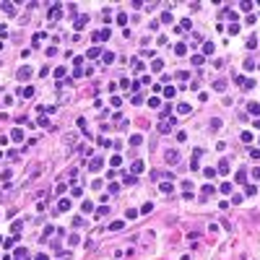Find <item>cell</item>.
Wrapping results in <instances>:
<instances>
[{"label":"cell","mask_w":260,"mask_h":260,"mask_svg":"<svg viewBox=\"0 0 260 260\" xmlns=\"http://www.w3.org/2000/svg\"><path fill=\"white\" fill-rule=\"evenodd\" d=\"M226 34H239V24H232V26H229V31Z\"/></svg>","instance_id":"32"},{"label":"cell","mask_w":260,"mask_h":260,"mask_svg":"<svg viewBox=\"0 0 260 260\" xmlns=\"http://www.w3.org/2000/svg\"><path fill=\"white\" fill-rule=\"evenodd\" d=\"M213 42H206V44H203V55H213Z\"/></svg>","instance_id":"13"},{"label":"cell","mask_w":260,"mask_h":260,"mask_svg":"<svg viewBox=\"0 0 260 260\" xmlns=\"http://www.w3.org/2000/svg\"><path fill=\"white\" fill-rule=\"evenodd\" d=\"M161 65H164L161 60H154V63H151V70H161Z\"/></svg>","instance_id":"33"},{"label":"cell","mask_w":260,"mask_h":260,"mask_svg":"<svg viewBox=\"0 0 260 260\" xmlns=\"http://www.w3.org/2000/svg\"><path fill=\"white\" fill-rule=\"evenodd\" d=\"M89 21V16H78V21H76V29H83V24Z\"/></svg>","instance_id":"21"},{"label":"cell","mask_w":260,"mask_h":260,"mask_svg":"<svg viewBox=\"0 0 260 260\" xmlns=\"http://www.w3.org/2000/svg\"><path fill=\"white\" fill-rule=\"evenodd\" d=\"M138 172H143V161H141V159H135L133 167H130V174H138Z\"/></svg>","instance_id":"5"},{"label":"cell","mask_w":260,"mask_h":260,"mask_svg":"<svg viewBox=\"0 0 260 260\" xmlns=\"http://www.w3.org/2000/svg\"><path fill=\"white\" fill-rule=\"evenodd\" d=\"M252 177H255V179H260V169H252Z\"/></svg>","instance_id":"45"},{"label":"cell","mask_w":260,"mask_h":260,"mask_svg":"<svg viewBox=\"0 0 260 260\" xmlns=\"http://www.w3.org/2000/svg\"><path fill=\"white\" fill-rule=\"evenodd\" d=\"M11 138L16 141V143H21V141H24V133H21V128H16V130H13V133H11Z\"/></svg>","instance_id":"10"},{"label":"cell","mask_w":260,"mask_h":260,"mask_svg":"<svg viewBox=\"0 0 260 260\" xmlns=\"http://www.w3.org/2000/svg\"><path fill=\"white\" fill-rule=\"evenodd\" d=\"M57 208H60V211H68V208H70V200H65V198H63L60 203H57Z\"/></svg>","instance_id":"19"},{"label":"cell","mask_w":260,"mask_h":260,"mask_svg":"<svg viewBox=\"0 0 260 260\" xmlns=\"http://www.w3.org/2000/svg\"><path fill=\"white\" fill-rule=\"evenodd\" d=\"M174 55H177V57L187 55V47H185V44H177V47H174Z\"/></svg>","instance_id":"14"},{"label":"cell","mask_w":260,"mask_h":260,"mask_svg":"<svg viewBox=\"0 0 260 260\" xmlns=\"http://www.w3.org/2000/svg\"><path fill=\"white\" fill-rule=\"evenodd\" d=\"M159 104H161V102H159V99H156V96H154V99H148V107H154V109H156V107H159Z\"/></svg>","instance_id":"43"},{"label":"cell","mask_w":260,"mask_h":260,"mask_svg":"<svg viewBox=\"0 0 260 260\" xmlns=\"http://www.w3.org/2000/svg\"><path fill=\"white\" fill-rule=\"evenodd\" d=\"M3 11L8 13V16H16V8H13V3H3Z\"/></svg>","instance_id":"12"},{"label":"cell","mask_w":260,"mask_h":260,"mask_svg":"<svg viewBox=\"0 0 260 260\" xmlns=\"http://www.w3.org/2000/svg\"><path fill=\"white\" fill-rule=\"evenodd\" d=\"M244 193H247V195H255L258 193V185H247V190H244Z\"/></svg>","instance_id":"37"},{"label":"cell","mask_w":260,"mask_h":260,"mask_svg":"<svg viewBox=\"0 0 260 260\" xmlns=\"http://www.w3.org/2000/svg\"><path fill=\"white\" fill-rule=\"evenodd\" d=\"M102 167H104V159H102V156H94L91 161H89V169H91V172H96V169H102Z\"/></svg>","instance_id":"3"},{"label":"cell","mask_w":260,"mask_h":260,"mask_svg":"<svg viewBox=\"0 0 260 260\" xmlns=\"http://www.w3.org/2000/svg\"><path fill=\"white\" fill-rule=\"evenodd\" d=\"M31 73H34V70L31 68H29V65H24V68H18V81H29V78H31Z\"/></svg>","instance_id":"2"},{"label":"cell","mask_w":260,"mask_h":260,"mask_svg":"<svg viewBox=\"0 0 260 260\" xmlns=\"http://www.w3.org/2000/svg\"><path fill=\"white\" fill-rule=\"evenodd\" d=\"M213 193H216L213 185H206V187H203V195H213Z\"/></svg>","instance_id":"28"},{"label":"cell","mask_w":260,"mask_h":260,"mask_svg":"<svg viewBox=\"0 0 260 260\" xmlns=\"http://www.w3.org/2000/svg\"><path fill=\"white\" fill-rule=\"evenodd\" d=\"M44 37H47V34H44V31H39V34H37V37H34V47H39V44H42V42H44Z\"/></svg>","instance_id":"15"},{"label":"cell","mask_w":260,"mask_h":260,"mask_svg":"<svg viewBox=\"0 0 260 260\" xmlns=\"http://www.w3.org/2000/svg\"><path fill=\"white\" fill-rule=\"evenodd\" d=\"M151 211H154V206H151V203H143V208H141V213H151Z\"/></svg>","instance_id":"34"},{"label":"cell","mask_w":260,"mask_h":260,"mask_svg":"<svg viewBox=\"0 0 260 260\" xmlns=\"http://www.w3.org/2000/svg\"><path fill=\"white\" fill-rule=\"evenodd\" d=\"M179 161V154L177 151H167V164H177Z\"/></svg>","instance_id":"7"},{"label":"cell","mask_w":260,"mask_h":260,"mask_svg":"<svg viewBox=\"0 0 260 260\" xmlns=\"http://www.w3.org/2000/svg\"><path fill=\"white\" fill-rule=\"evenodd\" d=\"M193 65H203V55H195L193 57Z\"/></svg>","instance_id":"39"},{"label":"cell","mask_w":260,"mask_h":260,"mask_svg":"<svg viewBox=\"0 0 260 260\" xmlns=\"http://www.w3.org/2000/svg\"><path fill=\"white\" fill-rule=\"evenodd\" d=\"M99 52H102V49H99V47H91L89 52H86V57H91V60H94V57H99Z\"/></svg>","instance_id":"17"},{"label":"cell","mask_w":260,"mask_h":260,"mask_svg":"<svg viewBox=\"0 0 260 260\" xmlns=\"http://www.w3.org/2000/svg\"><path fill=\"white\" fill-rule=\"evenodd\" d=\"M250 156L252 159H260V148H250Z\"/></svg>","instance_id":"44"},{"label":"cell","mask_w":260,"mask_h":260,"mask_svg":"<svg viewBox=\"0 0 260 260\" xmlns=\"http://www.w3.org/2000/svg\"><path fill=\"white\" fill-rule=\"evenodd\" d=\"M219 172H221V174H226V172H229V161H221L219 164Z\"/></svg>","instance_id":"26"},{"label":"cell","mask_w":260,"mask_h":260,"mask_svg":"<svg viewBox=\"0 0 260 260\" xmlns=\"http://www.w3.org/2000/svg\"><path fill=\"white\" fill-rule=\"evenodd\" d=\"M122 182H125V185H135V174H125V177H122Z\"/></svg>","instance_id":"20"},{"label":"cell","mask_w":260,"mask_h":260,"mask_svg":"<svg viewBox=\"0 0 260 260\" xmlns=\"http://www.w3.org/2000/svg\"><path fill=\"white\" fill-rule=\"evenodd\" d=\"M221 193H226V195H232V182H224V185H221Z\"/></svg>","instance_id":"23"},{"label":"cell","mask_w":260,"mask_h":260,"mask_svg":"<svg viewBox=\"0 0 260 260\" xmlns=\"http://www.w3.org/2000/svg\"><path fill=\"white\" fill-rule=\"evenodd\" d=\"M94 39H96V42H102V39H109V29H102V31H96V34H94Z\"/></svg>","instance_id":"8"},{"label":"cell","mask_w":260,"mask_h":260,"mask_svg":"<svg viewBox=\"0 0 260 260\" xmlns=\"http://www.w3.org/2000/svg\"><path fill=\"white\" fill-rule=\"evenodd\" d=\"M128 219L135 221V219H138V211H135V208H130V211H128Z\"/></svg>","instance_id":"29"},{"label":"cell","mask_w":260,"mask_h":260,"mask_svg":"<svg viewBox=\"0 0 260 260\" xmlns=\"http://www.w3.org/2000/svg\"><path fill=\"white\" fill-rule=\"evenodd\" d=\"M203 174H206L208 179H213V177H216V169H211V167H208V169H203Z\"/></svg>","instance_id":"27"},{"label":"cell","mask_w":260,"mask_h":260,"mask_svg":"<svg viewBox=\"0 0 260 260\" xmlns=\"http://www.w3.org/2000/svg\"><path fill=\"white\" fill-rule=\"evenodd\" d=\"M83 211H86V213H91V211H94V206H91V200H86V203H83Z\"/></svg>","instance_id":"41"},{"label":"cell","mask_w":260,"mask_h":260,"mask_svg":"<svg viewBox=\"0 0 260 260\" xmlns=\"http://www.w3.org/2000/svg\"><path fill=\"white\" fill-rule=\"evenodd\" d=\"M161 193H172V182H161Z\"/></svg>","instance_id":"38"},{"label":"cell","mask_w":260,"mask_h":260,"mask_svg":"<svg viewBox=\"0 0 260 260\" xmlns=\"http://www.w3.org/2000/svg\"><path fill=\"white\" fill-rule=\"evenodd\" d=\"M190 109H193L190 104H179V107H177V112H179V114H190Z\"/></svg>","instance_id":"16"},{"label":"cell","mask_w":260,"mask_h":260,"mask_svg":"<svg viewBox=\"0 0 260 260\" xmlns=\"http://www.w3.org/2000/svg\"><path fill=\"white\" fill-rule=\"evenodd\" d=\"M122 226H125V221H112L109 224V232H120Z\"/></svg>","instance_id":"11"},{"label":"cell","mask_w":260,"mask_h":260,"mask_svg":"<svg viewBox=\"0 0 260 260\" xmlns=\"http://www.w3.org/2000/svg\"><path fill=\"white\" fill-rule=\"evenodd\" d=\"M34 260H47V255H37V258H34Z\"/></svg>","instance_id":"46"},{"label":"cell","mask_w":260,"mask_h":260,"mask_svg":"<svg viewBox=\"0 0 260 260\" xmlns=\"http://www.w3.org/2000/svg\"><path fill=\"white\" fill-rule=\"evenodd\" d=\"M244 179H247V174H244V169H239L237 172V182H244Z\"/></svg>","instance_id":"31"},{"label":"cell","mask_w":260,"mask_h":260,"mask_svg":"<svg viewBox=\"0 0 260 260\" xmlns=\"http://www.w3.org/2000/svg\"><path fill=\"white\" fill-rule=\"evenodd\" d=\"M242 141L244 143H252V133H250V130H244V133H242Z\"/></svg>","instance_id":"25"},{"label":"cell","mask_w":260,"mask_h":260,"mask_svg":"<svg viewBox=\"0 0 260 260\" xmlns=\"http://www.w3.org/2000/svg\"><path fill=\"white\" fill-rule=\"evenodd\" d=\"M247 112L258 117V114H260V104H258V102H250V104H247Z\"/></svg>","instance_id":"9"},{"label":"cell","mask_w":260,"mask_h":260,"mask_svg":"<svg viewBox=\"0 0 260 260\" xmlns=\"http://www.w3.org/2000/svg\"><path fill=\"white\" fill-rule=\"evenodd\" d=\"M172 128H174V117H172V114H167V117L159 122V133H172Z\"/></svg>","instance_id":"1"},{"label":"cell","mask_w":260,"mask_h":260,"mask_svg":"<svg viewBox=\"0 0 260 260\" xmlns=\"http://www.w3.org/2000/svg\"><path fill=\"white\" fill-rule=\"evenodd\" d=\"M65 73H68V70H65V68H57V70H55V78H63Z\"/></svg>","instance_id":"42"},{"label":"cell","mask_w":260,"mask_h":260,"mask_svg":"<svg viewBox=\"0 0 260 260\" xmlns=\"http://www.w3.org/2000/svg\"><path fill=\"white\" fill-rule=\"evenodd\" d=\"M213 89H216V91H224V89H226V81H221V78H219V81L213 83Z\"/></svg>","instance_id":"18"},{"label":"cell","mask_w":260,"mask_h":260,"mask_svg":"<svg viewBox=\"0 0 260 260\" xmlns=\"http://www.w3.org/2000/svg\"><path fill=\"white\" fill-rule=\"evenodd\" d=\"M18 94H21L24 99H31V96H34V89H31V86H24V89H18Z\"/></svg>","instance_id":"6"},{"label":"cell","mask_w":260,"mask_h":260,"mask_svg":"<svg viewBox=\"0 0 260 260\" xmlns=\"http://www.w3.org/2000/svg\"><path fill=\"white\" fill-rule=\"evenodd\" d=\"M107 213H109V208H107V206H102V208H96V216H107Z\"/></svg>","instance_id":"35"},{"label":"cell","mask_w":260,"mask_h":260,"mask_svg":"<svg viewBox=\"0 0 260 260\" xmlns=\"http://www.w3.org/2000/svg\"><path fill=\"white\" fill-rule=\"evenodd\" d=\"M60 11H63V5L60 3H52V5H49V18H57V16H60Z\"/></svg>","instance_id":"4"},{"label":"cell","mask_w":260,"mask_h":260,"mask_svg":"<svg viewBox=\"0 0 260 260\" xmlns=\"http://www.w3.org/2000/svg\"><path fill=\"white\" fill-rule=\"evenodd\" d=\"M78 128H81L83 133H86V117H78ZM86 135H89V133H86Z\"/></svg>","instance_id":"36"},{"label":"cell","mask_w":260,"mask_h":260,"mask_svg":"<svg viewBox=\"0 0 260 260\" xmlns=\"http://www.w3.org/2000/svg\"><path fill=\"white\" fill-rule=\"evenodd\" d=\"M164 96H167V99L174 96V86H167V89H164Z\"/></svg>","instance_id":"22"},{"label":"cell","mask_w":260,"mask_h":260,"mask_svg":"<svg viewBox=\"0 0 260 260\" xmlns=\"http://www.w3.org/2000/svg\"><path fill=\"white\" fill-rule=\"evenodd\" d=\"M130 143H133V146H138V143H143V138H141V135H133V138H130Z\"/></svg>","instance_id":"40"},{"label":"cell","mask_w":260,"mask_h":260,"mask_svg":"<svg viewBox=\"0 0 260 260\" xmlns=\"http://www.w3.org/2000/svg\"><path fill=\"white\" fill-rule=\"evenodd\" d=\"M120 161H122V156H112V159H109L112 167H120Z\"/></svg>","instance_id":"30"},{"label":"cell","mask_w":260,"mask_h":260,"mask_svg":"<svg viewBox=\"0 0 260 260\" xmlns=\"http://www.w3.org/2000/svg\"><path fill=\"white\" fill-rule=\"evenodd\" d=\"M117 24H120V26L128 24V13H120V16H117Z\"/></svg>","instance_id":"24"}]
</instances>
